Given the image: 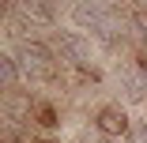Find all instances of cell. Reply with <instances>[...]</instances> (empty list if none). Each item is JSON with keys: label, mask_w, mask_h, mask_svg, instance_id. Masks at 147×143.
I'll return each instance as SVG.
<instances>
[{"label": "cell", "mask_w": 147, "mask_h": 143, "mask_svg": "<svg viewBox=\"0 0 147 143\" xmlns=\"http://www.w3.org/2000/svg\"><path fill=\"white\" fill-rule=\"evenodd\" d=\"M94 128L106 136V139H121L132 132V117H128V109L121 102H102L94 109Z\"/></svg>", "instance_id": "3957f363"}, {"label": "cell", "mask_w": 147, "mask_h": 143, "mask_svg": "<svg viewBox=\"0 0 147 143\" xmlns=\"http://www.w3.org/2000/svg\"><path fill=\"white\" fill-rule=\"evenodd\" d=\"M140 60V72H143V91H147V56H136Z\"/></svg>", "instance_id": "52a82bcc"}, {"label": "cell", "mask_w": 147, "mask_h": 143, "mask_svg": "<svg viewBox=\"0 0 147 143\" xmlns=\"http://www.w3.org/2000/svg\"><path fill=\"white\" fill-rule=\"evenodd\" d=\"M19 79H23V68L15 60V53H0V83H4V94L19 91Z\"/></svg>", "instance_id": "5b68a950"}, {"label": "cell", "mask_w": 147, "mask_h": 143, "mask_svg": "<svg viewBox=\"0 0 147 143\" xmlns=\"http://www.w3.org/2000/svg\"><path fill=\"white\" fill-rule=\"evenodd\" d=\"M38 143H61V139H53V136H49V139H38Z\"/></svg>", "instance_id": "ba28073f"}, {"label": "cell", "mask_w": 147, "mask_h": 143, "mask_svg": "<svg viewBox=\"0 0 147 143\" xmlns=\"http://www.w3.org/2000/svg\"><path fill=\"white\" fill-rule=\"evenodd\" d=\"M53 49H57V56L64 64H72L79 72H87L94 64V38H87L79 30H57L53 34Z\"/></svg>", "instance_id": "7a4b0ae2"}, {"label": "cell", "mask_w": 147, "mask_h": 143, "mask_svg": "<svg viewBox=\"0 0 147 143\" xmlns=\"http://www.w3.org/2000/svg\"><path fill=\"white\" fill-rule=\"evenodd\" d=\"M15 60L23 68V79H30V83H53L57 68H61V56H57L53 42H42V38L19 42L15 45Z\"/></svg>", "instance_id": "6da1fadb"}, {"label": "cell", "mask_w": 147, "mask_h": 143, "mask_svg": "<svg viewBox=\"0 0 147 143\" xmlns=\"http://www.w3.org/2000/svg\"><path fill=\"white\" fill-rule=\"evenodd\" d=\"M11 11L30 26V30H38V26H57V8L49 0H19Z\"/></svg>", "instance_id": "277c9868"}, {"label": "cell", "mask_w": 147, "mask_h": 143, "mask_svg": "<svg viewBox=\"0 0 147 143\" xmlns=\"http://www.w3.org/2000/svg\"><path fill=\"white\" fill-rule=\"evenodd\" d=\"M34 124H42L45 132L61 128V109H57L53 102H42V98H38V105H34Z\"/></svg>", "instance_id": "8992f818"}]
</instances>
